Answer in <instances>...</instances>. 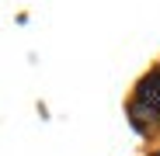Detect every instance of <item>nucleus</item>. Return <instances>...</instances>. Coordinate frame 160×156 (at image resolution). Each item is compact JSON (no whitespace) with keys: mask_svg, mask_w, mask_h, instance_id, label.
<instances>
[{"mask_svg":"<svg viewBox=\"0 0 160 156\" xmlns=\"http://www.w3.org/2000/svg\"><path fill=\"white\" fill-rule=\"evenodd\" d=\"M153 118V121H160V73H153V76H146V80L139 83V90H136V97H132V118Z\"/></svg>","mask_w":160,"mask_h":156,"instance_id":"obj_1","label":"nucleus"}]
</instances>
